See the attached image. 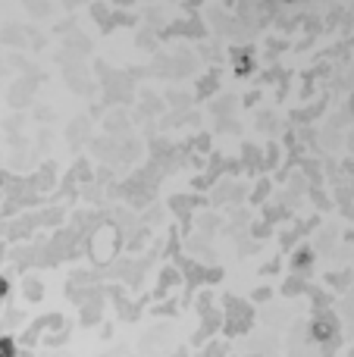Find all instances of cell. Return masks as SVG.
Listing matches in <instances>:
<instances>
[{
  "label": "cell",
  "mask_w": 354,
  "mask_h": 357,
  "mask_svg": "<svg viewBox=\"0 0 354 357\" xmlns=\"http://www.w3.org/2000/svg\"><path fill=\"white\" fill-rule=\"evenodd\" d=\"M0 295H6V282H3V279H0Z\"/></svg>",
  "instance_id": "3"
},
{
  "label": "cell",
  "mask_w": 354,
  "mask_h": 357,
  "mask_svg": "<svg viewBox=\"0 0 354 357\" xmlns=\"http://www.w3.org/2000/svg\"><path fill=\"white\" fill-rule=\"evenodd\" d=\"M0 357H16V345H13V339H0Z\"/></svg>",
  "instance_id": "1"
},
{
  "label": "cell",
  "mask_w": 354,
  "mask_h": 357,
  "mask_svg": "<svg viewBox=\"0 0 354 357\" xmlns=\"http://www.w3.org/2000/svg\"><path fill=\"white\" fill-rule=\"evenodd\" d=\"M330 333H332V329L326 326V323H317V326H314V335H317V339H326Z\"/></svg>",
  "instance_id": "2"
}]
</instances>
